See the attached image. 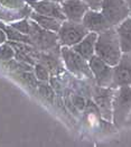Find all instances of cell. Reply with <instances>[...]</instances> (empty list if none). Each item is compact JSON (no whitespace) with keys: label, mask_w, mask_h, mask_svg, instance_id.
Instances as JSON below:
<instances>
[{"label":"cell","mask_w":131,"mask_h":147,"mask_svg":"<svg viewBox=\"0 0 131 147\" xmlns=\"http://www.w3.org/2000/svg\"><path fill=\"white\" fill-rule=\"evenodd\" d=\"M60 56L67 70L77 78L93 79L91 69L89 66V61H86L80 54H77L72 47L60 46Z\"/></svg>","instance_id":"3957f363"},{"label":"cell","mask_w":131,"mask_h":147,"mask_svg":"<svg viewBox=\"0 0 131 147\" xmlns=\"http://www.w3.org/2000/svg\"><path fill=\"white\" fill-rule=\"evenodd\" d=\"M32 12V8L28 7L21 9V10H12V9H8V8H5L0 5V22H3L6 24H10L15 20H18V19H21L25 17H29Z\"/></svg>","instance_id":"9a60e30c"},{"label":"cell","mask_w":131,"mask_h":147,"mask_svg":"<svg viewBox=\"0 0 131 147\" xmlns=\"http://www.w3.org/2000/svg\"><path fill=\"white\" fill-rule=\"evenodd\" d=\"M7 40H8V39H7V35H6L5 30L0 27V45H1V44H5Z\"/></svg>","instance_id":"7402d4cb"},{"label":"cell","mask_w":131,"mask_h":147,"mask_svg":"<svg viewBox=\"0 0 131 147\" xmlns=\"http://www.w3.org/2000/svg\"><path fill=\"white\" fill-rule=\"evenodd\" d=\"M124 126H128V127H131V112H130V115H129V117L127 118L126 123H124Z\"/></svg>","instance_id":"603a6c76"},{"label":"cell","mask_w":131,"mask_h":147,"mask_svg":"<svg viewBox=\"0 0 131 147\" xmlns=\"http://www.w3.org/2000/svg\"><path fill=\"white\" fill-rule=\"evenodd\" d=\"M101 12L105 16L112 27L118 26L130 17L129 6L126 0H103Z\"/></svg>","instance_id":"5b68a950"},{"label":"cell","mask_w":131,"mask_h":147,"mask_svg":"<svg viewBox=\"0 0 131 147\" xmlns=\"http://www.w3.org/2000/svg\"><path fill=\"white\" fill-rule=\"evenodd\" d=\"M95 55L107 62L111 66L118 64L122 56L119 38L116 27H111L107 30L99 33L95 45Z\"/></svg>","instance_id":"6da1fadb"},{"label":"cell","mask_w":131,"mask_h":147,"mask_svg":"<svg viewBox=\"0 0 131 147\" xmlns=\"http://www.w3.org/2000/svg\"><path fill=\"white\" fill-rule=\"evenodd\" d=\"M100 88V93H97L95 97V101L101 110L102 116L109 120L112 121V97L113 91H111L112 88Z\"/></svg>","instance_id":"7c38bea8"},{"label":"cell","mask_w":131,"mask_h":147,"mask_svg":"<svg viewBox=\"0 0 131 147\" xmlns=\"http://www.w3.org/2000/svg\"><path fill=\"white\" fill-rule=\"evenodd\" d=\"M131 112V86L113 88L112 97V121L121 128L124 126Z\"/></svg>","instance_id":"7a4b0ae2"},{"label":"cell","mask_w":131,"mask_h":147,"mask_svg":"<svg viewBox=\"0 0 131 147\" xmlns=\"http://www.w3.org/2000/svg\"><path fill=\"white\" fill-rule=\"evenodd\" d=\"M29 18L38 25L40 28L48 30V32H53V33H57L58 29H60V25L64 20H60L57 19L55 17H50V16H45V15H40V13H37V12L33 11L30 12L29 15Z\"/></svg>","instance_id":"5bb4252c"},{"label":"cell","mask_w":131,"mask_h":147,"mask_svg":"<svg viewBox=\"0 0 131 147\" xmlns=\"http://www.w3.org/2000/svg\"><path fill=\"white\" fill-rule=\"evenodd\" d=\"M121 86H131V54L123 53L117 65L113 66L112 89Z\"/></svg>","instance_id":"52a82bcc"},{"label":"cell","mask_w":131,"mask_h":147,"mask_svg":"<svg viewBox=\"0 0 131 147\" xmlns=\"http://www.w3.org/2000/svg\"><path fill=\"white\" fill-rule=\"evenodd\" d=\"M10 26L12 28H15L16 30H18L19 33L25 34V35H29L30 33V28H32V24H30V19L29 17H25L21 19H18V20H15L10 23Z\"/></svg>","instance_id":"2e32d148"},{"label":"cell","mask_w":131,"mask_h":147,"mask_svg":"<svg viewBox=\"0 0 131 147\" xmlns=\"http://www.w3.org/2000/svg\"><path fill=\"white\" fill-rule=\"evenodd\" d=\"M97 39V33L89 32L72 49L77 54H80L86 61H89L92 56L95 55V45Z\"/></svg>","instance_id":"8fae6325"},{"label":"cell","mask_w":131,"mask_h":147,"mask_svg":"<svg viewBox=\"0 0 131 147\" xmlns=\"http://www.w3.org/2000/svg\"><path fill=\"white\" fill-rule=\"evenodd\" d=\"M87 33L89 30L85 28V26L82 23H76V22H71L65 19L60 25L56 35L60 46L73 47Z\"/></svg>","instance_id":"277c9868"},{"label":"cell","mask_w":131,"mask_h":147,"mask_svg":"<svg viewBox=\"0 0 131 147\" xmlns=\"http://www.w3.org/2000/svg\"><path fill=\"white\" fill-rule=\"evenodd\" d=\"M116 30L122 54H131V17H128L121 24L116 26Z\"/></svg>","instance_id":"4fadbf2b"},{"label":"cell","mask_w":131,"mask_h":147,"mask_svg":"<svg viewBox=\"0 0 131 147\" xmlns=\"http://www.w3.org/2000/svg\"><path fill=\"white\" fill-rule=\"evenodd\" d=\"M12 59H15L13 47L8 42H6L5 44H1L0 45V62L3 63V62H7Z\"/></svg>","instance_id":"d6986e66"},{"label":"cell","mask_w":131,"mask_h":147,"mask_svg":"<svg viewBox=\"0 0 131 147\" xmlns=\"http://www.w3.org/2000/svg\"><path fill=\"white\" fill-rule=\"evenodd\" d=\"M0 5L12 10H21L28 7L27 0H0Z\"/></svg>","instance_id":"ac0fdd59"},{"label":"cell","mask_w":131,"mask_h":147,"mask_svg":"<svg viewBox=\"0 0 131 147\" xmlns=\"http://www.w3.org/2000/svg\"><path fill=\"white\" fill-rule=\"evenodd\" d=\"M38 91H39V93L42 94V97L45 99H47L48 101H53V99H54V94H53V91H52V89H50V86L46 84V82H40L38 86Z\"/></svg>","instance_id":"ffe728a7"},{"label":"cell","mask_w":131,"mask_h":147,"mask_svg":"<svg viewBox=\"0 0 131 147\" xmlns=\"http://www.w3.org/2000/svg\"><path fill=\"white\" fill-rule=\"evenodd\" d=\"M27 3L32 8V10L37 13L55 17L60 20H65V16L63 13L60 3L49 1V0H27Z\"/></svg>","instance_id":"ba28073f"},{"label":"cell","mask_w":131,"mask_h":147,"mask_svg":"<svg viewBox=\"0 0 131 147\" xmlns=\"http://www.w3.org/2000/svg\"><path fill=\"white\" fill-rule=\"evenodd\" d=\"M91 10H101L103 0H82Z\"/></svg>","instance_id":"44dd1931"},{"label":"cell","mask_w":131,"mask_h":147,"mask_svg":"<svg viewBox=\"0 0 131 147\" xmlns=\"http://www.w3.org/2000/svg\"><path fill=\"white\" fill-rule=\"evenodd\" d=\"M49 1H54V2H57V3H62V2H64L65 0H49Z\"/></svg>","instance_id":"d4e9b609"},{"label":"cell","mask_w":131,"mask_h":147,"mask_svg":"<svg viewBox=\"0 0 131 147\" xmlns=\"http://www.w3.org/2000/svg\"><path fill=\"white\" fill-rule=\"evenodd\" d=\"M89 66L95 80L97 86L101 88H112L113 83V66L107 62L101 60L99 56H92L89 60Z\"/></svg>","instance_id":"8992f818"},{"label":"cell","mask_w":131,"mask_h":147,"mask_svg":"<svg viewBox=\"0 0 131 147\" xmlns=\"http://www.w3.org/2000/svg\"><path fill=\"white\" fill-rule=\"evenodd\" d=\"M128 6H129V10H130V17H131V0H126Z\"/></svg>","instance_id":"cb8c5ba5"},{"label":"cell","mask_w":131,"mask_h":147,"mask_svg":"<svg viewBox=\"0 0 131 147\" xmlns=\"http://www.w3.org/2000/svg\"><path fill=\"white\" fill-rule=\"evenodd\" d=\"M82 24L89 32H94L97 34L112 27L107 22L105 16L101 12V10H91V9H89L84 15Z\"/></svg>","instance_id":"9c48e42d"},{"label":"cell","mask_w":131,"mask_h":147,"mask_svg":"<svg viewBox=\"0 0 131 147\" xmlns=\"http://www.w3.org/2000/svg\"><path fill=\"white\" fill-rule=\"evenodd\" d=\"M60 6L65 19L76 23H82L84 15L89 10V7L82 0H65Z\"/></svg>","instance_id":"30bf717a"},{"label":"cell","mask_w":131,"mask_h":147,"mask_svg":"<svg viewBox=\"0 0 131 147\" xmlns=\"http://www.w3.org/2000/svg\"><path fill=\"white\" fill-rule=\"evenodd\" d=\"M33 72H34V75L37 79V81H39V82H48V80H49V71H48L47 66H45L44 64H40V63L35 64L34 69H33Z\"/></svg>","instance_id":"e0dca14e"}]
</instances>
